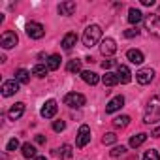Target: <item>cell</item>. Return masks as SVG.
<instances>
[{"label":"cell","instance_id":"obj_1","mask_svg":"<svg viewBox=\"0 0 160 160\" xmlns=\"http://www.w3.org/2000/svg\"><path fill=\"white\" fill-rule=\"evenodd\" d=\"M160 121V94L151 98L149 102V108L143 115V122L145 124H152V122H158Z\"/></svg>","mask_w":160,"mask_h":160},{"label":"cell","instance_id":"obj_2","mask_svg":"<svg viewBox=\"0 0 160 160\" xmlns=\"http://www.w3.org/2000/svg\"><path fill=\"white\" fill-rule=\"evenodd\" d=\"M100 38H102V28L98 25H91L83 32V45L85 47H92V45H96L100 42Z\"/></svg>","mask_w":160,"mask_h":160},{"label":"cell","instance_id":"obj_3","mask_svg":"<svg viewBox=\"0 0 160 160\" xmlns=\"http://www.w3.org/2000/svg\"><path fill=\"white\" fill-rule=\"evenodd\" d=\"M143 25H145V30L149 34L160 38V15H147L145 21H143Z\"/></svg>","mask_w":160,"mask_h":160},{"label":"cell","instance_id":"obj_4","mask_svg":"<svg viewBox=\"0 0 160 160\" xmlns=\"http://www.w3.org/2000/svg\"><path fill=\"white\" fill-rule=\"evenodd\" d=\"M87 102V98L83 94H79V92H68L64 96V104L70 106V108H83Z\"/></svg>","mask_w":160,"mask_h":160},{"label":"cell","instance_id":"obj_5","mask_svg":"<svg viewBox=\"0 0 160 160\" xmlns=\"http://www.w3.org/2000/svg\"><path fill=\"white\" fill-rule=\"evenodd\" d=\"M27 36L32 38V40H40V38H43V36H45V28H43V25H40V23H28V25H27Z\"/></svg>","mask_w":160,"mask_h":160},{"label":"cell","instance_id":"obj_6","mask_svg":"<svg viewBox=\"0 0 160 160\" xmlns=\"http://www.w3.org/2000/svg\"><path fill=\"white\" fill-rule=\"evenodd\" d=\"M17 42H19V38H17V34L12 32V30H6L2 36H0V45H2L4 49H12V47H15Z\"/></svg>","mask_w":160,"mask_h":160},{"label":"cell","instance_id":"obj_7","mask_svg":"<svg viewBox=\"0 0 160 160\" xmlns=\"http://www.w3.org/2000/svg\"><path fill=\"white\" fill-rule=\"evenodd\" d=\"M89 141H91V128H89L87 124H81V126H79V132H77L75 143H77L79 149H81V147H85Z\"/></svg>","mask_w":160,"mask_h":160},{"label":"cell","instance_id":"obj_8","mask_svg":"<svg viewBox=\"0 0 160 160\" xmlns=\"http://www.w3.org/2000/svg\"><path fill=\"white\" fill-rule=\"evenodd\" d=\"M115 51H117V43L113 38H104L100 42V53L104 57H111V55H115Z\"/></svg>","mask_w":160,"mask_h":160},{"label":"cell","instance_id":"obj_9","mask_svg":"<svg viewBox=\"0 0 160 160\" xmlns=\"http://www.w3.org/2000/svg\"><path fill=\"white\" fill-rule=\"evenodd\" d=\"M57 111H58V106H57L55 100H47V102L42 106V109H40V113H42L43 119H53V117L57 115Z\"/></svg>","mask_w":160,"mask_h":160},{"label":"cell","instance_id":"obj_10","mask_svg":"<svg viewBox=\"0 0 160 160\" xmlns=\"http://www.w3.org/2000/svg\"><path fill=\"white\" fill-rule=\"evenodd\" d=\"M152 77H154V70H151V68H141L136 73V79H138L139 85H149L152 81Z\"/></svg>","mask_w":160,"mask_h":160},{"label":"cell","instance_id":"obj_11","mask_svg":"<svg viewBox=\"0 0 160 160\" xmlns=\"http://www.w3.org/2000/svg\"><path fill=\"white\" fill-rule=\"evenodd\" d=\"M15 92H19V81L17 79H10V81L2 83V96H13Z\"/></svg>","mask_w":160,"mask_h":160},{"label":"cell","instance_id":"obj_12","mask_svg":"<svg viewBox=\"0 0 160 160\" xmlns=\"http://www.w3.org/2000/svg\"><path fill=\"white\" fill-rule=\"evenodd\" d=\"M23 113H25V104H23V102H17V104H13V106L8 109V119H10V121H17V119L23 117Z\"/></svg>","mask_w":160,"mask_h":160},{"label":"cell","instance_id":"obj_13","mask_svg":"<svg viewBox=\"0 0 160 160\" xmlns=\"http://www.w3.org/2000/svg\"><path fill=\"white\" fill-rule=\"evenodd\" d=\"M124 106V96H115V98H111L109 102H108V106H106V113H115V111H119L121 108Z\"/></svg>","mask_w":160,"mask_h":160},{"label":"cell","instance_id":"obj_14","mask_svg":"<svg viewBox=\"0 0 160 160\" xmlns=\"http://www.w3.org/2000/svg\"><path fill=\"white\" fill-rule=\"evenodd\" d=\"M117 77H119V83H130V81H132V72L128 70V66L119 64V68H117Z\"/></svg>","mask_w":160,"mask_h":160},{"label":"cell","instance_id":"obj_15","mask_svg":"<svg viewBox=\"0 0 160 160\" xmlns=\"http://www.w3.org/2000/svg\"><path fill=\"white\" fill-rule=\"evenodd\" d=\"M126 58L132 62V64H143V53L141 51H138V49H128L126 51Z\"/></svg>","mask_w":160,"mask_h":160},{"label":"cell","instance_id":"obj_16","mask_svg":"<svg viewBox=\"0 0 160 160\" xmlns=\"http://www.w3.org/2000/svg\"><path fill=\"white\" fill-rule=\"evenodd\" d=\"M75 43H77V34H75V32H68V34L62 38V47H64L66 51H70Z\"/></svg>","mask_w":160,"mask_h":160},{"label":"cell","instance_id":"obj_17","mask_svg":"<svg viewBox=\"0 0 160 160\" xmlns=\"http://www.w3.org/2000/svg\"><path fill=\"white\" fill-rule=\"evenodd\" d=\"M58 12H60V15H72V13L75 12V2H72V0L60 2V6H58Z\"/></svg>","mask_w":160,"mask_h":160},{"label":"cell","instance_id":"obj_18","mask_svg":"<svg viewBox=\"0 0 160 160\" xmlns=\"http://www.w3.org/2000/svg\"><path fill=\"white\" fill-rule=\"evenodd\" d=\"M141 19H143V13L139 10H136V8H130L128 10V23L130 25H138Z\"/></svg>","mask_w":160,"mask_h":160},{"label":"cell","instance_id":"obj_19","mask_svg":"<svg viewBox=\"0 0 160 160\" xmlns=\"http://www.w3.org/2000/svg\"><path fill=\"white\" fill-rule=\"evenodd\" d=\"M81 77H83V81L87 83V85H96L98 81H100V77H98V73H94V72H83L81 73Z\"/></svg>","mask_w":160,"mask_h":160},{"label":"cell","instance_id":"obj_20","mask_svg":"<svg viewBox=\"0 0 160 160\" xmlns=\"http://www.w3.org/2000/svg\"><path fill=\"white\" fill-rule=\"evenodd\" d=\"M102 81H104L106 87H115V85L119 83V77H117V73H113V72H106V75L102 77Z\"/></svg>","mask_w":160,"mask_h":160},{"label":"cell","instance_id":"obj_21","mask_svg":"<svg viewBox=\"0 0 160 160\" xmlns=\"http://www.w3.org/2000/svg\"><path fill=\"white\" fill-rule=\"evenodd\" d=\"M145 139H147V134H136V136H132L130 138V147L132 149H136V147H139V145H143L145 143Z\"/></svg>","mask_w":160,"mask_h":160},{"label":"cell","instance_id":"obj_22","mask_svg":"<svg viewBox=\"0 0 160 160\" xmlns=\"http://www.w3.org/2000/svg\"><path fill=\"white\" fill-rule=\"evenodd\" d=\"M21 152H23L25 158H36V147L32 143H25L21 147Z\"/></svg>","mask_w":160,"mask_h":160},{"label":"cell","instance_id":"obj_23","mask_svg":"<svg viewBox=\"0 0 160 160\" xmlns=\"http://www.w3.org/2000/svg\"><path fill=\"white\" fill-rule=\"evenodd\" d=\"M15 79H17L19 83L27 85V83L30 81V72H27L25 68H21V70H17V75H15Z\"/></svg>","mask_w":160,"mask_h":160},{"label":"cell","instance_id":"obj_24","mask_svg":"<svg viewBox=\"0 0 160 160\" xmlns=\"http://www.w3.org/2000/svg\"><path fill=\"white\" fill-rule=\"evenodd\" d=\"M60 55H51L49 58H47V68L49 70H58V66H60Z\"/></svg>","mask_w":160,"mask_h":160},{"label":"cell","instance_id":"obj_25","mask_svg":"<svg viewBox=\"0 0 160 160\" xmlns=\"http://www.w3.org/2000/svg\"><path fill=\"white\" fill-rule=\"evenodd\" d=\"M47 72H49V68H47L45 64H36V66L32 68V75H36V77H45Z\"/></svg>","mask_w":160,"mask_h":160},{"label":"cell","instance_id":"obj_26","mask_svg":"<svg viewBox=\"0 0 160 160\" xmlns=\"http://www.w3.org/2000/svg\"><path fill=\"white\" fill-rule=\"evenodd\" d=\"M66 70H68L70 73H77V72H81V60H77V58L70 60V62H68V66H66Z\"/></svg>","mask_w":160,"mask_h":160},{"label":"cell","instance_id":"obj_27","mask_svg":"<svg viewBox=\"0 0 160 160\" xmlns=\"http://www.w3.org/2000/svg\"><path fill=\"white\" fill-rule=\"evenodd\" d=\"M128 124H130V117L128 115H121V117L113 119V126H117V128H124Z\"/></svg>","mask_w":160,"mask_h":160},{"label":"cell","instance_id":"obj_28","mask_svg":"<svg viewBox=\"0 0 160 160\" xmlns=\"http://www.w3.org/2000/svg\"><path fill=\"white\" fill-rule=\"evenodd\" d=\"M143 160H160V154H158V151H154V149H149V151H145V154H143Z\"/></svg>","mask_w":160,"mask_h":160},{"label":"cell","instance_id":"obj_29","mask_svg":"<svg viewBox=\"0 0 160 160\" xmlns=\"http://www.w3.org/2000/svg\"><path fill=\"white\" fill-rule=\"evenodd\" d=\"M115 141H117V136H115L113 132H108V134L102 138V143H104V145H111V143H115Z\"/></svg>","mask_w":160,"mask_h":160},{"label":"cell","instance_id":"obj_30","mask_svg":"<svg viewBox=\"0 0 160 160\" xmlns=\"http://www.w3.org/2000/svg\"><path fill=\"white\" fill-rule=\"evenodd\" d=\"M124 152H126V147H124V145H121V147H113V149L109 151V154H111L113 158H117V156H122Z\"/></svg>","mask_w":160,"mask_h":160},{"label":"cell","instance_id":"obj_31","mask_svg":"<svg viewBox=\"0 0 160 160\" xmlns=\"http://www.w3.org/2000/svg\"><path fill=\"white\" fill-rule=\"evenodd\" d=\"M57 152H60L62 158H72V147H70V145H62Z\"/></svg>","mask_w":160,"mask_h":160},{"label":"cell","instance_id":"obj_32","mask_svg":"<svg viewBox=\"0 0 160 160\" xmlns=\"http://www.w3.org/2000/svg\"><path fill=\"white\" fill-rule=\"evenodd\" d=\"M64 128H66V122H64V121H55V122H53V130H55V132H62Z\"/></svg>","mask_w":160,"mask_h":160},{"label":"cell","instance_id":"obj_33","mask_svg":"<svg viewBox=\"0 0 160 160\" xmlns=\"http://www.w3.org/2000/svg\"><path fill=\"white\" fill-rule=\"evenodd\" d=\"M17 147H19V139H17V138L10 139V141H8V145H6V149H8V151H15Z\"/></svg>","mask_w":160,"mask_h":160},{"label":"cell","instance_id":"obj_34","mask_svg":"<svg viewBox=\"0 0 160 160\" xmlns=\"http://www.w3.org/2000/svg\"><path fill=\"white\" fill-rule=\"evenodd\" d=\"M138 34H139L138 28H128V30H124V36H126V38H134V36H138Z\"/></svg>","mask_w":160,"mask_h":160},{"label":"cell","instance_id":"obj_35","mask_svg":"<svg viewBox=\"0 0 160 160\" xmlns=\"http://www.w3.org/2000/svg\"><path fill=\"white\" fill-rule=\"evenodd\" d=\"M113 64H115L113 60H104V62H102V68H104V70H109Z\"/></svg>","mask_w":160,"mask_h":160},{"label":"cell","instance_id":"obj_36","mask_svg":"<svg viewBox=\"0 0 160 160\" xmlns=\"http://www.w3.org/2000/svg\"><path fill=\"white\" fill-rule=\"evenodd\" d=\"M151 136H152V138H160V126H156V128L151 132Z\"/></svg>","mask_w":160,"mask_h":160},{"label":"cell","instance_id":"obj_37","mask_svg":"<svg viewBox=\"0 0 160 160\" xmlns=\"http://www.w3.org/2000/svg\"><path fill=\"white\" fill-rule=\"evenodd\" d=\"M141 4H143V6H152L154 0H141Z\"/></svg>","mask_w":160,"mask_h":160},{"label":"cell","instance_id":"obj_38","mask_svg":"<svg viewBox=\"0 0 160 160\" xmlns=\"http://www.w3.org/2000/svg\"><path fill=\"white\" fill-rule=\"evenodd\" d=\"M36 143H45V138L43 136H36Z\"/></svg>","mask_w":160,"mask_h":160},{"label":"cell","instance_id":"obj_39","mask_svg":"<svg viewBox=\"0 0 160 160\" xmlns=\"http://www.w3.org/2000/svg\"><path fill=\"white\" fill-rule=\"evenodd\" d=\"M34 160H47V158H45V156H36Z\"/></svg>","mask_w":160,"mask_h":160}]
</instances>
